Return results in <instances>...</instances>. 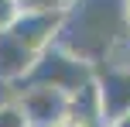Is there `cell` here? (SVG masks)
Listing matches in <instances>:
<instances>
[{
	"instance_id": "1",
	"label": "cell",
	"mask_w": 130,
	"mask_h": 127,
	"mask_svg": "<svg viewBox=\"0 0 130 127\" xmlns=\"http://www.w3.org/2000/svg\"><path fill=\"white\" fill-rule=\"evenodd\" d=\"M55 41L89 65L113 59V52L130 41L123 0H72L62 7V27Z\"/></svg>"
},
{
	"instance_id": "2",
	"label": "cell",
	"mask_w": 130,
	"mask_h": 127,
	"mask_svg": "<svg viewBox=\"0 0 130 127\" xmlns=\"http://www.w3.org/2000/svg\"><path fill=\"white\" fill-rule=\"evenodd\" d=\"M92 72H96V65L82 62L79 55H72L69 48H62L58 41H55V45H48L45 52L34 59V65L27 69V76L14 86V93H17L21 86H52V89H62V93H72V89H79L82 82H89Z\"/></svg>"
},
{
	"instance_id": "3",
	"label": "cell",
	"mask_w": 130,
	"mask_h": 127,
	"mask_svg": "<svg viewBox=\"0 0 130 127\" xmlns=\"http://www.w3.org/2000/svg\"><path fill=\"white\" fill-rule=\"evenodd\" d=\"M99 93V110H103V124L117 120L130 110V62H99L96 72H92Z\"/></svg>"
},
{
	"instance_id": "4",
	"label": "cell",
	"mask_w": 130,
	"mask_h": 127,
	"mask_svg": "<svg viewBox=\"0 0 130 127\" xmlns=\"http://www.w3.org/2000/svg\"><path fill=\"white\" fill-rule=\"evenodd\" d=\"M62 27V10H21L17 17L7 24V31L27 48V52L41 55L48 45H55Z\"/></svg>"
},
{
	"instance_id": "5",
	"label": "cell",
	"mask_w": 130,
	"mask_h": 127,
	"mask_svg": "<svg viewBox=\"0 0 130 127\" xmlns=\"http://www.w3.org/2000/svg\"><path fill=\"white\" fill-rule=\"evenodd\" d=\"M17 107L24 110L27 124H58L65 117V107H69V93L52 86H21L14 93Z\"/></svg>"
},
{
	"instance_id": "6",
	"label": "cell",
	"mask_w": 130,
	"mask_h": 127,
	"mask_svg": "<svg viewBox=\"0 0 130 127\" xmlns=\"http://www.w3.org/2000/svg\"><path fill=\"white\" fill-rule=\"evenodd\" d=\"M34 59H38L34 52H27L7 27H0V79L4 82L17 86V82L27 76V69L34 65Z\"/></svg>"
},
{
	"instance_id": "7",
	"label": "cell",
	"mask_w": 130,
	"mask_h": 127,
	"mask_svg": "<svg viewBox=\"0 0 130 127\" xmlns=\"http://www.w3.org/2000/svg\"><path fill=\"white\" fill-rule=\"evenodd\" d=\"M65 117H69L75 127H106L103 124V110H99V93H96V82L92 79L69 93Z\"/></svg>"
},
{
	"instance_id": "8",
	"label": "cell",
	"mask_w": 130,
	"mask_h": 127,
	"mask_svg": "<svg viewBox=\"0 0 130 127\" xmlns=\"http://www.w3.org/2000/svg\"><path fill=\"white\" fill-rule=\"evenodd\" d=\"M0 127H27V117H24V110L17 107L14 96L0 103Z\"/></svg>"
},
{
	"instance_id": "9",
	"label": "cell",
	"mask_w": 130,
	"mask_h": 127,
	"mask_svg": "<svg viewBox=\"0 0 130 127\" xmlns=\"http://www.w3.org/2000/svg\"><path fill=\"white\" fill-rule=\"evenodd\" d=\"M21 10H62L58 0H17Z\"/></svg>"
},
{
	"instance_id": "10",
	"label": "cell",
	"mask_w": 130,
	"mask_h": 127,
	"mask_svg": "<svg viewBox=\"0 0 130 127\" xmlns=\"http://www.w3.org/2000/svg\"><path fill=\"white\" fill-rule=\"evenodd\" d=\"M21 14V7H17V0H0V27H7L14 17Z\"/></svg>"
},
{
	"instance_id": "11",
	"label": "cell",
	"mask_w": 130,
	"mask_h": 127,
	"mask_svg": "<svg viewBox=\"0 0 130 127\" xmlns=\"http://www.w3.org/2000/svg\"><path fill=\"white\" fill-rule=\"evenodd\" d=\"M10 96H14V86L0 79V103H4V100H10Z\"/></svg>"
},
{
	"instance_id": "12",
	"label": "cell",
	"mask_w": 130,
	"mask_h": 127,
	"mask_svg": "<svg viewBox=\"0 0 130 127\" xmlns=\"http://www.w3.org/2000/svg\"><path fill=\"white\" fill-rule=\"evenodd\" d=\"M27 127H75V124H72L69 117H62L58 124H27Z\"/></svg>"
},
{
	"instance_id": "13",
	"label": "cell",
	"mask_w": 130,
	"mask_h": 127,
	"mask_svg": "<svg viewBox=\"0 0 130 127\" xmlns=\"http://www.w3.org/2000/svg\"><path fill=\"white\" fill-rule=\"evenodd\" d=\"M106 127H130V110H127L123 117H117V120H110V124H106Z\"/></svg>"
},
{
	"instance_id": "14",
	"label": "cell",
	"mask_w": 130,
	"mask_h": 127,
	"mask_svg": "<svg viewBox=\"0 0 130 127\" xmlns=\"http://www.w3.org/2000/svg\"><path fill=\"white\" fill-rule=\"evenodd\" d=\"M123 21H127V27H130V0H123Z\"/></svg>"
}]
</instances>
